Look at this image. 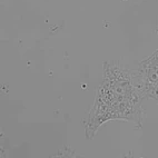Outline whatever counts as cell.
Wrapping results in <instances>:
<instances>
[{
	"label": "cell",
	"instance_id": "1",
	"mask_svg": "<svg viewBox=\"0 0 158 158\" xmlns=\"http://www.w3.org/2000/svg\"><path fill=\"white\" fill-rule=\"evenodd\" d=\"M102 67L94 104L82 120L85 137L89 140L108 122H130L141 128L145 119L143 104L146 98L136 85L134 70L116 60L104 62Z\"/></svg>",
	"mask_w": 158,
	"mask_h": 158
},
{
	"label": "cell",
	"instance_id": "2",
	"mask_svg": "<svg viewBox=\"0 0 158 158\" xmlns=\"http://www.w3.org/2000/svg\"><path fill=\"white\" fill-rule=\"evenodd\" d=\"M134 79L145 98L158 102V49L134 70Z\"/></svg>",
	"mask_w": 158,
	"mask_h": 158
},
{
	"label": "cell",
	"instance_id": "3",
	"mask_svg": "<svg viewBox=\"0 0 158 158\" xmlns=\"http://www.w3.org/2000/svg\"><path fill=\"white\" fill-rule=\"evenodd\" d=\"M124 1H126V0H124Z\"/></svg>",
	"mask_w": 158,
	"mask_h": 158
}]
</instances>
